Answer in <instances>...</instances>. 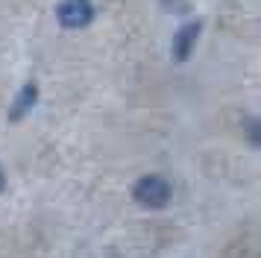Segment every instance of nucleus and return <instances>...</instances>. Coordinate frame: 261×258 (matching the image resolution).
I'll return each mask as SVG.
<instances>
[{
	"label": "nucleus",
	"mask_w": 261,
	"mask_h": 258,
	"mask_svg": "<svg viewBox=\"0 0 261 258\" xmlns=\"http://www.w3.org/2000/svg\"><path fill=\"white\" fill-rule=\"evenodd\" d=\"M165 6L170 12H188V6H185V0H165Z\"/></svg>",
	"instance_id": "5"
},
{
	"label": "nucleus",
	"mask_w": 261,
	"mask_h": 258,
	"mask_svg": "<svg viewBox=\"0 0 261 258\" xmlns=\"http://www.w3.org/2000/svg\"><path fill=\"white\" fill-rule=\"evenodd\" d=\"M200 30H202V21H188L176 30L173 41H170V53H173L176 62H188L191 59L194 44H197V38H200Z\"/></svg>",
	"instance_id": "3"
},
{
	"label": "nucleus",
	"mask_w": 261,
	"mask_h": 258,
	"mask_svg": "<svg viewBox=\"0 0 261 258\" xmlns=\"http://www.w3.org/2000/svg\"><path fill=\"white\" fill-rule=\"evenodd\" d=\"M249 141H252V147H258V123L255 120H249Z\"/></svg>",
	"instance_id": "6"
},
{
	"label": "nucleus",
	"mask_w": 261,
	"mask_h": 258,
	"mask_svg": "<svg viewBox=\"0 0 261 258\" xmlns=\"http://www.w3.org/2000/svg\"><path fill=\"white\" fill-rule=\"evenodd\" d=\"M38 103V85L36 82H27L24 88L18 91V97L12 100V109H9V120L12 123H18V120H24L33 109H36Z\"/></svg>",
	"instance_id": "4"
},
{
	"label": "nucleus",
	"mask_w": 261,
	"mask_h": 258,
	"mask_svg": "<svg viewBox=\"0 0 261 258\" xmlns=\"http://www.w3.org/2000/svg\"><path fill=\"white\" fill-rule=\"evenodd\" d=\"M56 18L65 30H83L94 21V6H91V0H62Z\"/></svg>",
	"instance_id": "2"
},
{
	"label": "nucleus",
	"mask_w": 261,
	"mask_h": 258,
	"mask_svg": "<svg viewBox=\"0 0 261 258\" xmlns=\"http://www.w3.org/2000/svg\"><path fill=\"white\" fill-rule=\"evenodd\" d=\"M132 199L141 205V209H150V211H159L165 209L170 202V182L162 179V176H141L135 185H132Z\"/></svg>",
	"instance_id": "1"
},
{
	"label": "nucleus",
	"mask_w": 261,
	"mask_h": 258,
	"mask_svg": "<svg viewBox=\"0 0 261 258\" xmlns=\"http://www.w3.org/2000/svg\"><path fill=\"white\" fill-rule=\"evenodd\" d=\"M6 191V173H3V167H0V194Z\"/></svg>",
	"instance_id": "7"
}]
</instances>
